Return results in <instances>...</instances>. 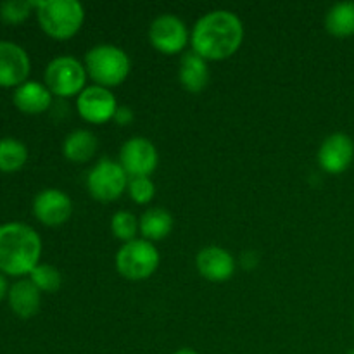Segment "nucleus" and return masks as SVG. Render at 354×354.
Returning <instances> with one entry per match:
<instances>
[{"instance_id": "10", "label": "nucleus", "mask_w": 354, "mask_h": 354, "mask_svg": "<svg viewBox=\"0 0 354 354\" xmlns=\"http://www.w3.org/2000/svg\"><path fill=\"white\" fill-rule=\"evenodd\" d=\"M158 149L147 138L131 137L121 145L120 165L128 176H149L158 168Z\"/></svg>"}, {"instance_id": "25", "label": "nucleus", "mask_w": 354, "mask_h": 354, "mask_svg": "<svg viewBox=\"0 0 354 354\" xmlns=\"http://www.w3.org/2000/svg\"><path fill=\"white\" fill-rule=\"evenodd\" d=\"M127 190L130 199L137 204L151 203L156 194V187L149 176H130Z\"/></svg>"}, {"instance_id": "26", "label": "nucleus", "mask_w": 354, "mask_h": 354, "mask_svg": "<svg viewBox=\"0 0 354 354\" xmlns=\"http://www.w3.org/2000/svg\"><path fill=\"white\" fill-rule=\"evenodd\" d=\"M113 120L116 121V123L120 124V127H128V124H130L131 121L135 120V114H133V111H131V107L118 106L116 114H114Z\"/></svg>"}, {"instance_id": "1", "label": "nucleus", "mask_w": 354, "mask_h": 354, "mask_svg": "<svg viewBox=\"0 0 354 354\" xmlns=\"http://www.w3.org/2000/svg\"><path fill=\"white\" fill-rule=\"evenodd\" d=\"M244 40V24L232 10L218 9L204 14L190 35L192 50L206 61L232 57Z\"/></svg>"}, {"instance_id": "19", "label": "nucleus", "mask_w": 354, "mask_h": 354, "mask_svg": "<svg viewBox=\"0 0 354 354\" xmlns=\"http://www.w3.org/2000/svg\"><path fill=\"white\" fill-rule=\"evenodd\" d=\"M138 230L145 241H162L171 234L173 216L162 207H151L138 220Z\"/></svg>"}, {"instance_id": "15", "label": "nucleus", "mask_w": 354, "mask_h": 354, "mask_svg": "<svg viewBox=\"0 0 354 354\" xmlns=\"http://www.w3.org/2000/svg\"><path fill=\"white\" fill-rule=\"evenodd\" d=\"M178 80L187 92H203L209 83V68H207L206 59H203L194 50L185 52L180 59Z\"/></svg>"}, {"instance_id": "22", "label": "nucleus", "mask_w": 354, "mask_h": 354, "mask_svg": "<svg viewBox=\"0 0 354 354\" xmlns=\"http://www.w3.org/2000/svg\"><path fill=\"white\" fill-rule=\"evenodd\" d=\"M30 280L40 292H57L62 283V277L57 268L52 265H40V263L31 270Z\"/></svg>"}, {"instance_id": "3", "label": "nucleus", "mask_w": 354, "mask_h": 354, "mask_svg": "<svg viewBox=\"0 0 354 354\" xmlns=\"http://www.w3.org/2000/svg\"><path fill=\"white\" fill-rule=\"evenodd\" d=\"M35 9L41 30L57 40L75 37L85 21V9L76 0H40Z\"/></svg>"}, {"instance_id": "7", "label": "nucleus", "mask_w": 354, "mask_h": 354, "mask_svg": "<svg viewBox=\"0 0 354 354\" xmlns=\"http://www.w3.org/2000/svg\"><path fill=\"white\" fill-rule=\"evenodd\" d=\"M130 176L120 162L113 159H100L86 176V189L93 199L100 203H111L120 199L121 194L127 190Z\"/></svg>"}, {"instance_id": "20", "label": "nucleus", "mask_w": 354, "mask_h": 354, "mask_svg": "<svg viewBox=\"0 0 354 354\" xmlns=\"http://www.w3.org/2000/svg\"><path fill=\"white\" fill-rule=\"evenodd\" d=\"M325 28L339 38L354 35V2H339L325 14Z\"/></svg>"}, {"instance_id": "16", "label": "nucleus", "mask_w": 354, "mask_h": 354, "mask_svg": "<svg viewBox=\"0 0 354 354\" xmlns=\"http://www.w3.org/2000/svg\"><path fill=\"white\" fill-rule=\"evenodd\" d=\"M14 104L26 114H40L52 106V92L38 82H24L14 92Z\"/></svg>"}, {"instance_id": "29", "label": "nucleus", "mask_w": 354, "mask_h": 354, "mask_svg": "<svg viewBox=\"0 0 354 354\" xmlns=\"http://www.w3.org/2000/svg\"><path fill=\"white\" fill-rule=\"evenodd\" d=\"M348 354H354V349H353V351H349V353H348Z\"/></svg>"}, {"instance_id": "5", "label": "nucleus", "mask_w": 354, "mask_h": 354, "mask_svg": "<svg viewBox=\"0 0 354 354\" xmlns=\"http://www.w3.org/2000/svg\"><path fill=\"white\" fill-rule=\"evenodd\" d=\"M158 249L145 239H135L120 248L116 254V270L123 279L138 282L154 275L159 266Z\"/></svg>"}, {"instance_id": "9", "label": "nucleus", "mask_w": 354, "mask_h": 354, "mask_svg": "<svg viewBox=\"0 0 354 354\" xmlns=\"http://www.w3.org/2000/svg\"><path fill=\"white\" fill-rule=\"evenodd\" d=\"M76 109L85 121L93 124H102L113 120L116 114L118 102L109 88L100 85L85 86L76 97Z\"/></svg>"}, {"instance_id": "8", "label": "nucleus", "mask_w": 354, "mask_h": 354, "mask_svg": "<svg viewBox=\"0 0 354 354\" xmlns=\"http://www.w3.org/2000/svg\"><path fill=\"white\" fill-rule=\"evenodd\" d=\"M149 40L156 50L162 54H178L189 44L190 35L185 23L173 14H161L149 28Z\"/></svg>"}, {"instance_id": "12", "label": "nucleus", "mask_w": 354, "mask_h": 354, "mask_svg": "<svg viewBox=\"0 0 354 354\" xmlns=\"http://www.w3.org/2000/svg\"><path fill=\"white\" fill-rule=\"evenodd\" d=\"M33 213L37 220L47 227H59L71 216L73 203L62 190L45 189L35 196Z\"/></svg>"}, {"instance_id": "13", "label": "nucleus", "mask_w": 354, "mask_h": 354, "mask_svg": "<svg viewBox=\"0 0 354 354\" xmlns=\"http://www.w3.org/2000/svg\"><path fill=\"white\" fill-rule=\"evenodd\" d=\"M30 75L26 50L12 41H0V86H19Z\"/></svg>"}, {"instance_id": "14", "label": "nucleus", "mask_w": 354, "mask_h": 354, "mask_svg": "<svg viewBox=\"0 0 354 354\" xmlns=\"http://www.w3.org/2000/svg\"><path fill=\"white\" fill-rule=\"evenodd\" d=\"M197 272L209 282H227L234 277L235 259L227 249L220 245H207L199 251L196 258Z\"/></svg>"}, {"instance_id": "11", "label": "nucleus", "mask_w": 354, "mask_h": 354, "mask_svg": "<svg viewBox=\"0 0 354 354\" xmlns=\"http://www.w3.org/2000/svg\"><path fill=\"white\" fill-rule=\"evenodd\" d=\"M354 159V142L348 133H332L318 149V165L330 175H339L351 166Z\"/></svg>"}, {"instance_id": "21", "label": "nucleus", "mask_w": 354, "mask_h": 354, "mask_svg": "<svg viewBox=\"0 0 354 354\" xmlns=\"http://www.w3.org/2000/svg\"><path fill=\"white\" fill-rule=\"evenodd\" d=\"M28 159V149L17 138H0V171H17Z\"/></svg>"}, {"instance_id": "18", "label": "nucleus", "mask_w": 354, "mask_h": 354, "mask_svg": "<svg viewBox=\"0 0 354 354\" xmlns=\"http://www.w3.org/2000/svg\"><path fill=\"white\" fill-rule=\"evenodd\" d=\"M99 140L88 130H75L62 142V154L73 162H86L95 156Z\"/></svg>"}, {"instance_id": "17", "label": "nucleus", "mask_w": 354, "mask_h": 354, "mask_svg": "<svg viewBox=\"0 0 354 354\" xmlns=\"http://www.w3.org/2000/svg\"><path fill=\"white\" fill-rule=\"evenodd\" d=\"M9 304L19 318H31L40 310V290L31 280H19L9 289Z\"/></svg>"}, {"instance_id": "4", "label": "nucleus", "mask_w": 354, "mask_h": 354, "mask_svg": "<svg viewBox=\"0 0 354 354\" xmlns=\"http://www.w3.org/2000/svg\"><path fill=\"white\" fill-rule=\"evenodd\" d=\"M85 69L95 85L118 86L130 75L131 62L127 52L114 45H95L85 55Z\"/></svg>"}, {"instance_id": "27", "label": "nucleus", "mask_w": 354, "mask_h": 354, "mask_svg": "<svg viewBox=\"0 0 354 354\" xmlns=\"http://www.w3.org/2000/svg\"><path fill=\"white\" fill-rule=\"evenodd\" d=\"M6 292H7V282H6V279H3L2 273H0V301L3 299Z\"/></svg>"}, {"instance_id": "2", "label": "nucleus", "mask_w": 354, "mask_h": 354, "mask_svg": "<svg viewBox=\"0 0 354 354\" xmlns=\"http://www.w3.org/2000/svg\"><path fill=\"white\" fill-rule=\"evenodd\" d=\"M41 241L37 232L23 223L0 225V272L26 275L38 265Z\"/></svg>"}, {"instance_id": "24", "label": "nucleus", "mask_w": 354, "mask_h": 354, "mask_svg": "<svg viewBox=\"0 0 354 354\" xmlns=\"http://www.w3.org/2000/svg\"><path fill=\"white\" fill-rule=\"evenodd\" d=\"M31 9H35V2L31 0H6L0 3V17L10 24L23 23L30 16Z\"/></svg>"}, {"instance_id": "6", "label": "nucleus", "mask_w": 354, "mask_h": 354, "mask_svg": "<svg viewBox=\"0 0 354 354\" xmlns=\"http://www.w3.org/2000/svg\"><path fill=\"white\" fill-rule=\"evenodd\" d=\"M86 69L73 55H59L45 69V86L57 97L80 95L85 88Z\"/></svg>"}, {"instance_id": "28", "label": "nucleus", "mask_w": 354, "mask_h": 354, "mask_svg": "<svg viewBox=\"0 0 354 354\" xmlns=\"http://www.w3.org/2000/svg\"><path fill=\"white\" fill-rule=\"evenodd\" d=\"M173 354H197L196 351H194V349H190V348H182V349H178V351H175Z\"/></svg>"}, {"instance_id": "23", "label": "nucleus", "mask_w": 354, "mask_h": 354, "mask_svg": "<svg viewBox=\"0 0 354 354\" xmlns=\"http://www.w3.org/2000/svg\"><path fill=\"white\" fill-rule=\"evenodd\" d=\"M111 232L124 244L135 241L138 232V220L135 218V214L128 213V211H118L111 218Z\"/></svg>"}]
</instances>
